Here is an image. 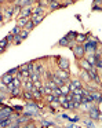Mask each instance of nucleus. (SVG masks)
Segmentation results:
<instances>
[{"label": "nucleus", "mask_w": 102, "mask_h": 128, "mask_svg": "<svg viewBox=\"0 0 102 128\" xmlns=\"http://www.w3.org/2000/svg\"><path fill=\"white\" fill-rule=\"evenodd\" d=\"M88 116H90L92 120H98V118H99V110H98L96 108L90 109V112H88Z\"/></svg>", "instance_id": "nucleus-7"}, {"label": "nucleus", "mask_w": 102, "mask_h": 128, "mask_svg": "<svg viewBox=\"0 0 102 128\" xmlns=\"http://www.w3.org/2000/svg\"><path fill=\"white\" fill-rule=\"evenodd\" d=\"M7 43H8V42H7V39H3L2 42H0V47H2V48H4L6 46H7Z\"/></svg>", "instance_id": "nucleus-37"}, {"label": "nucleus", "mask_w": 102, "mask_h": 128, "mask_svg": "<svg viewBox=\"0 0 102 128\" xmlns=\"http://www.w3.org/2000/svg\"><path fill=\"white\" fill-rule=\"evenodd\" d=\"M17 70H18V69H11L10 72H8V74H14V73H15Z\"/></svg>", "instance_id": "nucleus-42"}, {"label": "nucleus", "mask_w": 102, "mask_h": 128, "mask_svg": "<svg viewBox=\"0 0 102 128\" xmlns=\"http://www.w3.org/2000/svg\"><path fill=\"white\" fill-rule=\"evenodd\" d=\"M11 15H13V10H7V11L4 12V18H6V20H10Z\"/></svg>", "instance_id": "nucleus-31"}, {"label": "nucleus", "mask_w": 102, "mask_h": 128, "mask_svg": "<svg viewBox=\"0 0 102 128\" xmlns=\"http://www.w3.org/2000/svg\"><path fill=\"white\" fill-rule=\"evenodd\" d=\"M21 10H22L21 6H15V7H14V10H13V12H21Z\"/></svg>", "instance_id": "nucleus-40"}, {"label": "nucleus", "mask_w": 102, "mask_h": 128, "mask_svg": "<svg viewBox=\"0 0 102 128\" xmlns=\"http://www.w3.org/2000/svg\"><path fill=\"white\" fill-rule=\"evenodd\" d=\"M33 28H35V24H33V21H28V24L25 25V29H26V30H32Z\"/></svg>", "instance_id": "nucleus-24"}, {"label": "nucleus", "mask_w": 102, "mask_h": 128, "mask_svg": "<svg viewBox=\"0 0 102 128\" xmlns=\"http://www.w3.org/2000/svg\"><path fill=\"white\" fill-rule=\"evenodd\" d=\"M52 94H54L55 95V96H61V95H62V91H61V88H59V87H57V88H54V90H52Z\"/></svg>", "instance_id": "nucleus-25"}, {"label": "nucleus", "mask_w": 102, "mask_h": 128, "mask_svg": "<svg viewBox=\"0 0 102 128\" xmlns=\"http://www.w3.org/2000/svg\"><path fill=\"white\" fill-rule=\"evenodd\" d=\"M10 124H11V118H10V117H4V118L0 120V128L10 127Z\"/></svg>", "instance_id": "nucleus-9"}, {"label": "nucleus", "mask_w": 102, "mask_h": 128, "mask_svg": "<svg viewBox=\"0 0 102 128\" xmlns=\"http://www.w3.org/2000/svg\"><path fill=\"white\" fill-rule=\"evenodd\" d=\"M19 72H21V78H28V77H29V74H30L28 70H19Z\"/></svg>", "instance_id": "nucleus-29"}, {"label": "nucleus", "mask_w": 102, "mask_h": 128, "mask_svg": "<svg viewBox=\"0 0 102 128\" xmlns=\"http://www.w3.org/2000/svg\"><path fill=\"white\" fill-rule=\"evenodd\" d=\"M59 68H61V69H63V70H68V61H66V59H61Z\"/></svg>", "instance_id": "nucleus-19"}, {"label": "nucleus", "mask_w": 102, "mask_h": 128, "mask_svg": "<svg viewBox=\"0 0 102 128\" xmlns=\"http://www.w3.org/2000/svg\"><path fill=\"white\" fill-rule=\"evenodd\" d=\"M44 12V8L41 6H39V7H36L35 10H33V14H43Z\"/></svg>", "instance_id": "nucleus-27"}, {"label": "nucleus", "mask_w": 102, "mask_h": 128, "mask_svg": "<svg viewBox=\"0 0 102 128\" xmlns=\"http://www.w3.org/2000/svg\"><path fill=\"white\" fill-rule=\"evenodd\" d=\"M33 98H36V99H39V98H41V94H43V92H41V91H39V90H33Z\"/></svg>", "instance_id": "nucleus-23"}, {"label": "nucleus", "mask_w": 102, "mask_h": 128, "mask_svg": "<svg viewBox=\"0 0 102 128\" xmlns=\"http://www.w3.org/2000/svg\"><path fill=\"white\" fill-rule=\"evenodd\" d=\"M32 21L35 25H37V24H40L43 21V15L41 14H32Z\"/></svg>", "instance_id": "nucleus-10"}, {"label": "nucleus", "mask_w": 102, "mask_h": 128, "mask_svg": "<svg viewBox=\"0 0 102 128\" xmlns=\"http://www.w3.org/2000/svg\"><path fill=\"white\" fill-rule=\"evenodd\" d=\"M29 118H30V116H29V114H26V113H25V116H22V117H18V121L21 122V124H24V122L29 121Z\"/></svg>", "instance_id": "nucleus-17"}, {"label": "nucleus", "mask_w": 102, "mask_h": 128, "mask_svg": "<svg viewBox=\"0 0 102 128\" xmlns=\"http://www.w3.org/2000/svg\"><path fill=\"white\" fill-rule=\"evenodd\" d=\"M0 120H2V118H0Z\"/></svg>", "instance_id": "nucleus-46"}, {"label": "nucleus", "mask_w": 102, "mask_h": 128, "mask_svg": "<svg viewBox=\"0 0 102 128\" xmlns=\"http://www.w3.org/2000/svg\"><path fill=\"white\" fill-rule=\"evenodd\" d=\"M32 14H33V10L30 8V7H24V10L21 11V18H29V17H32Z\"/></svg>", "instance_id": "nucleus-5"}, {"label": "nucleus", "mask_w": 102, "mask_h": 128, "mask_svg": "<svg viewBox=\"0 0 102 128\" xmlns=\"http://www.w3.org/2000/svg\"><path fill=\"white\" fill-rule=\"evenodd\" d=\"M87 72H88V76H91V78H92V80L95 81L96 84H101V81H99V77H98V74H96V72H95V69H94V66L91 68V69H88Z\"/></svg>", "instance_id": "nucleus-3"}, {"label": "nucleus", "mask_w": 102, "mask_h": 128, "mask_svg": "<svg viewBox=\"0 0 102 128\" xmlns=\"http://www.w3.org/2000/svg\"><path fill=\"white\" fill-rule=\"evenodd\" d=\"M2 20H3V15H2V12H0V22H2Z\"/></svg>", "instance_id": "nucleus-44"}, {"label": "nucleus", "mask_w": 102, "mask_h": 128, "mask_svg": "<svg viewBox=\"0 0 102 128\" xmlns=\"http://www.w3.org/2000/svg\"><path fill=\"white\" fill-rule=\"evenodd\" d=\"M81 76H83V78H84L85 81H88V78H90V77H88V72H87V70H85V72H83Z\"/></svg>", "instance_id": "nucleus-38"}, {"label": "nucleus", "mask_w": 102, "mask_h": 128, "mask_svg": "<svg viewBox=\"0 0 102 128\" xmlns=\"http://www.w3.org/2000/svg\"><path fill=\"white\" fill-rule=\"evenodd\" d=\"M19 32H21V29H19V26H15V28L13 29V32H11V34H18Z\"/></svg>", "instance_id": "nucleus-36"}, {"label": "nucleus", "mask_w": 102, "mask_h": 128, "mask_svg": "<svg viewBox=\"0 0 102 128\" xmlns=\"http://www.w3.org/2000/svg\"><path fill=\"white\" fill-rule=\"evenodd\" d=\"M50 7H51L52 10H55V8L59 7V4H58V2H50Z\"/></svg>", "instance_id": "nucleus-32"}, {"label": "nucleus", "mask_w": 102, "mask_h": 128, "mask_svg": "<svg viewBox=\"0 0 102 128\" xmlns=\"http://www.w3.org/2000/svg\"><path fill=\"white\" fill-rule=\"evenodd\" d=\"M59 44L61 46H68V44H70V42L68 40V37H63V39L59 40Z\"/></svg>", "instance_id": "nucleus-28"}, {"label": "nucleus", "mask_w": 102, "mask_h": 128, "mask_svg": "<svg viewBox=\"0 0 102 128\" xmlns=\"http://www.w3.org/2000/svg\"><path fill=\"white\" fill-rule=\"evenodd\" d=\"M48 86L51 87L52 90H54V88H57V87H58V86H57V83H55L54 80H50V81H48Z\"/></svg>", "instance_id": "nucleus-33"}, {"label": "nucleus", "mask_w": 102, "mask_h": 128, "mask_svg": "<svg viewBox=\"0 0 102 128\" xmlns=\"http://www.w3.org/2000/svg\"><path fill=\"white\" fill-rule=\"evenodd\" d=\"M81 64H83V66H84L87 70H88V69H91V65H90V62H87V61H83Z\"/></svg>", "instance_id": "nucleus-35"}, {"label": "nucleus", "mask_w": 102, "mask_h": 128, "mask_svg": "<svg viewBox=\"0 0 102 128\" xmlns=\"http://www.w3.org/2000/svg\"><path fill=\"white\" fill-rule=\"evenodd\" d=\"M73 51H74V54H76V58H81V56H84V52H85L83 46H77V47H74Z\"/></svg>", "instance_id": "nucleus-4"}, {"label": "nucleus", "mask_w": 102, "mask_h": 128, "mask_svg": "<svg viewBox=\"0 0 102 128\" xmlns=\"http://www.w3.org/2000/svg\"><path fill=\"white\" fill-rule=\"evenodd\" d=\"M83 47H84V51H91V52H95V50H96V42H88V43H85Z\"/></svg>", "instance_id": "nucleus-2"}, {"label": "nucleus", "mask_w": 102, "mask_h": 128, "mask_svg": "<svg viewBox=\"0 0 102 128\" xmlns=\"http://www.w3.org/2000/svg\"><path fill=\"white\" fill-rule=\"evenodd\" d=\"M28 21H29V18H21V20H19L18 21V26H19V28H25V25H26V24H28Z\"/></svg>", "instance_id": "nucleus-16"}, {"label": "nucleus", "mask_w": 102, "mask_h": 128, "mask_svg": "<svg viewBox=\"0 0 102 128\" xmlns=\"http://www.w3.org/2000/svg\"><path fill=\"white\" fill-rule=\"evenodd\" d=\"M22 39L19 37V34H14V44H21Z\"/></svg>", "instance_id": "nucleus-30"}, {"label": "nucleus", "mask_w": 102, "mask_h": 128, "mask_svg": "<svg viewBox=\"0 0 102 128\" xmlns=\"http://www.w3.org/2000/svg\"><path fill=\"white\" fill-rule=\"evenodd\" d=\"M55 76H58V77L63 78V80H65L66 83H68V78H69V74H68V72H66V70H65V72H62V69H61V70H58V72H57V74H55Z\"/></svg>", "instance_id": "nucleus-11"}, {"label": "nucleus", "mask_w": 102, "mask_h": 128, "mask_svg": "<svg viewBox=\"0 0 102 128\" xmlns=\"http://www.w3.org/2000/svg\"><path fill=\"white\" fill-rule=\"evenodd\" d=\"M41 125H44V127H54V122H48V121H41Z\"/></svg>", "instance_id": "nucleus-34"}, {"label": "nucleus", "mask_w": 102, "mask_h": 128, "mask_svg": "<svg viewBox=\"0 0 102 128\" xmlns=\"http://www.w3.org/2000/svg\"><path fill=\"white\" fill-rule=\"evenodd\" d=\"M13 80H14V77H13L11 74H8V73H6V74L2 77V81H3L4 84H10Z\"/></svg>", "instance_id": "nucleus-13"}, {"label": "nucleus", "mask_w": 102, "mask_h": 128, "mask_svg": "<svg viewBox=\"0 0 102 128\" xmlns=\"http://www.w3.org/2000/svg\"><path fill=\"white\" fill-rule=\"evenodd\" d=\"M94 58H95V64H94V68H98V69H102V59H101V54H94Z\"/></svg>", "instance_id": "nucleus-8"}, {"label": "nucleus", "mask_w": 102, "mask_h": 128, "mask_svg": "<svg viewBox=\"0 0 102 128\" xmlns=\"http://www.w3.org/2000/svg\"><path fill=\"white\" fill-rule=\"evenodd\" d=\"M39 76H40L39 73H36V72H32V73L29 74V77H30V80H32V81H36V80H39V78H40Z\"/></svg>", "instance_id": "nucleus-20"}, {"label": "nucleus", "mask_w": 102, "mask_h": 128, "mask_svg": "<svg viewBox=\"0 0 102 128\" xmlns=\"http://www.w3.org/2000/svg\"><path fill=\"white\" fill-rule=\"evenodd\" d=\"M43 92H44V94H46V95H50V94H52V88H51V87L48 86V84H47V86L44 87Z\"/></svg>", "instance_id": "nucleus-26"}, {"label": "nucleus", "mask_w": 102, "mask_h": 128, "mask_svg": "<svg viewBox=\"0 0 102 128\" xmlns=\"http://www.w3.org/2000/svg\"><path fill=\"white\" fill-rule=\"evenodd\" d=\"M25 90H28V91H33V90H35V84H33V81L28 80L26 83H25Z\"/></svg>", "instance_id": "nucleus-14"}, {"label": "nucleus", "mask_w": 102, "mask_h": 128, "mask_svg": "<svg viewBox=\"0 0 102 128\" xmlns=\"http://www.w3.org/2000/svg\"><path fill=\"white\" fill-rule=\"evenodd\" d=\"M11 113H13V109H11V108H4V109H2V108H0V118H4V117H8Z\"/></svg>", "instance_id": "nucleus-6"}, {"label": "nucleus", "mask_w": 102, "mask_h": 128, "mask_svg": "<svg viewBox=\"0 0 102 128\" xmlns=\"http://www.w3.org/2000/svg\"><path fill=\"white\" fill-rule=\"evenodd\" d=\"M84 40H85L84 34H79V36H77V42H84Z\"/></svg>", "instance_id": "nucleus-41"}, {"label": "nucleus", "mask_w": 102, "mask_h": 128, "mask_svg": "<svg viewBox=\"0 0 102 128\" xmlns=\"http://www.w3.org/2000/svg\"><path fill=\"white\" fill-rule=\"evenodd\" d=\"M77 88H81V83H80L79 80H73L70 83V91H73V90H77Z\"/></svg>", "instance_id": "nucleus-12"}, {"label": "nucleus", "mask_w": 102, "mask_h": 128, "mask_svg": "<svg viewBox=\"0 0 102 128\" xmlns=\"http://www.w3.org/2000/svg\"><path fill=\"white\" fill-rule=\"evenodd\" d=\"M58 102H59V105L63 106L65 109H69V99H68V95L62 94L61 96H58Z\"/></svg>", "instance_id": "nucleus-1"}, {"label": "nucleus", "mask_w": 102, "mask_h": 128, "mask_svg": "<svg viewBox=\"0 0 102 128\" xmlns=\"http://www.w3.org/2000/svg\"><path fill=\"white\" fill-rule=\"evenodd\" d=\"M10 92H11L13 96H19V95H21V90H19V87H14Z\"/></svg>", "instance_id": "nucleus-15"}, {"label": "nucleus", "mask_w": 102, "mask_h": 128, "mask_svg": "<svg viewBox=\"0 0 102 128\" xmlns=\"http://www.w3.org/2000/svg\"><path fill=\"white\" fill-rule=\"evenodd\" d=\"M3 51H4V48H2V47H0V54H2Z\"/></svg>", "instance_id": "nucleus-45"}, {"label": "nucleus", "mask_w": 102, "mask_h": 128, "mask_svg": "<svg viewBox=\"0 0 102 128\" xmlns=\"http://www.w3.org/2000/svg\"><path fill=\"white\" fill-rule=\"evenodd\" d=\"M33 66H35V68H33V72H36V73H39V74H40V73L41 72H43V66H41V65H33Z\"/></svg>", "instance_id": "nucleus-21"}, {"label": "nucleus", "mask_w": 102, "mask_h": 128, "mask_svg": "<svg viewBox=\"0 0 102 128\" xmlns=\"http://www.w3.org/2000/svg\"><path fill=\"white\" fill-rule=\"evenodd\" d=\"M102 0H95V4H98V3H101ZM95 4H94V6H95Z\"/></svg>", "instance_id": "nucleus-43"}, {"label": "nucleus", "mask_w": 102, "mask_h": 128, "mask_svg": "<svg viewBox=\"0 0 102 128\" xmlns=\"http://www.w3.org/2000/svg\"><path fill=\"white\" fill-rule=\"evenodd\" d=\"M0 90H2V91H8L7 86H4V83H3V81H0Z\"/></svg>", "instance_id": "nucleus-39"}, {"label": "nucleus", "mask_w": 102, "mask_h": 128, "mask_svg": "<svg viewBox=\"0 0 102 128\" xmlns=\"http://www.w3.org/2000/svg\"><path fill=\"white\" fill-rule=\"evenodd\" d=\"M24 96H25V99H28V100L35 99V98H33V92H32V91H28V90L24 92Z\"/></svg>", "instance_id": "nucleus-18"}, {"label": "nucleus", "mask_w": 102, "mask_h": 128, "mask_svg": "<svg viewBox=\"0 0 102 128\" xmlns=\"http://www.w3.org/2000/svg\"><path fill=\"white\" fill-rule=\"evenodd\" d=\"M28 34H29V30H26V29H24V30H21V32H19V37H21L22 40H24V39H26V37H28Z\"/></svg>", "instance_id": "nucleus-22"}]
</instances>
